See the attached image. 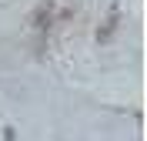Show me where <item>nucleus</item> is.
Listing matches in <instances>:
<instances>
[{"instance_id": "f257e3e1", "label": "nucleus", "mask_w": 147, "mask_h": 141, "mask_svg": "<svg viewBox=\"0 0 147 141\" xmlns=\"http://www.w3.org/2000/svg\"><path fill=\"white\" fill-rule=\"evenodd\" d=\"M47 17H50V0H44V3H40V10H37V17H34V24H37V27H44Z\"/></svg>"}]
</instances>
